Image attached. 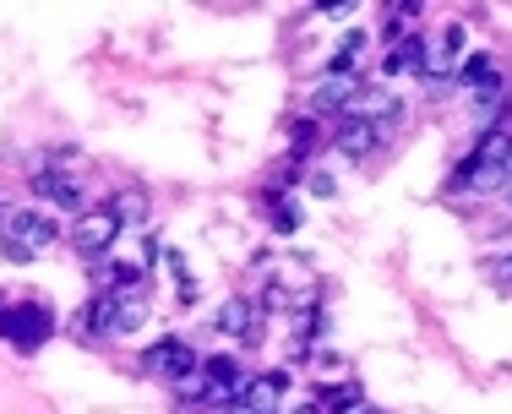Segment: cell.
Listing matches in <instances>:
<instances>
[{"label": "cell", "mask_w": 512, "mask_h": 414, "mask_svg": "<svg viewBox=\"0 0 512 414\" xmlns=\"http://www.w3.org/2000/svg\"><path fill=\"white\" fill-rule=\"evenodd\" d=\"M507 158H512V115H502L480 142H474V153L453 169V186H447V191H469V197L502 191V180H507Z\"/></svg>", "instance_id": "obj_1"}, {"label": "cell", "mask_w": 512, "mask_h": 414, "mask_svg": "<svg viewBox=\"0 0 512 414\" xmlns=\"http://www.w3.org/2000/svg\"><path fill=\"white\" fill-rule=\"evenodd\" d=\"M55 235V218H44L39 207H6V218H0V251L11 262H33L44 246H55Z\"/></svg>", "instance_id": "obj_2"}, {"label": "cell", "mask_w": 512, "mask_h": 414, "mask_svg": "<svg viewBox=\"0 0 512 414\" xmlns=\"http://www.w3.org/2000/svg\"><path fill=\"white\" fill-rule=\"evenodd\" d=\"M197 376H202V409H213V414L235 409L240 398H246V387H251V376L240 371V360H229V355L202 360Z\"/></svg>", "instance_id": "obj_3"}, {"label": "cell", "mask_w": 512, "mask_h": 414, "mask_svg": "<svg viewBox=\"0 0 512 414\" xmlns=\"http://www.w3.org/2000/svg\"><path fill=\"white\" fill-rule=\"evenodd\" d=\"M55 333V311L44 300H22V306H0V338H11L17 349H39Z\"/></svg>", "instance_id": "obj_4"}, {"label": "cell", "mask_w": 512, "mask_h": 414, "mask_svg": "<svg viewBox=\"0 0 512 414\" xmlns=\"http://www.w3.org/2000/svg\"><path fill=\"white\" fill-rule=\"evenodd\" d=\"M115 240H120V218L109 213V202L104 207H82L77 224H71V251H77V257H104Z\"/></svg>", "instance_id": "obj_5"}, {"label": "cell", "mask_w": 512, "mask_h": 414, "mask_svg": "<svg viewBox=\"0 0 512 414\" xmlns=\"http://www.w3.org/2000/svg\"><path fill=\"white\" fill-rule=\"evenodd\" d=\"M142 371L148 376H164V382H186V376H197L202 371V360H197V349L186 344V338H158V344L142 355Z\"/></svg>", "instance_id": "obj_6"}, {"label": "cell", "mask_w": 512, "mask_h": 414, "mask_svg": "<svg viewBox=\"0 0 512 414\" xmlns=\"http://www.w3.org/2000/svg\"><path fill=\"white\" fill-rule=\"evenodd\" d=\"M458 82L469 88V99L480 104V109H491V104L507 99V82H502V71H496L491 55H469V60L458 66Z\"/></svg>", "instance_id": "obj_7"}, {"label": "cell", "mask_w": 512, "mask_h": 414, "mask_svg": "<svg viewBox=\"0 0 512 414\" xmlns=\"http://www.w3.org/2000/svg\"><path fill=\"white\" fill-rule=\"evenodd\" d=\"M463 39H469V28H463V22H447V28L436 33L431 44H425V71H420V77H436V82H442L447 71H458V66H463Z\"/></svg>", "instance_id": "obj_8"}, {"label": "cell", "mask_w": 512, "mask_h": 414, "mask_svg": "<svg viewBox=\"0 0 512 414\" xmlns=\"http://www.w3.org/2000/svg\"><path fill=\"white\" fill-rule=\"evenodd\" d=\"M360 99V77L355 71H327L322 82H316V93H311V109H322V115H333V109H355Z\"/></svg>", "instance_id": "obj_9"}, {"label": "cell", "mask_w": 512, "mask_h": 414, "mask_svg": "<svg viewBox=\"0 0 512 414\" xmlns=\"http://www.w3.org/2000/svg\"><path fill=\"white\" fill-rule=\"evenodd\" d=\"M376 142H382V137H376V126H371V120H360V115H344L333 126V148L344 158H355V164L376 153Z\"/></svg>", "instance_id": "obj_10"}, {"label": "cell", "mask_w": 512, "mask_h": 414, "mask_svg": "<svg viewBox=\"0 0 512 414\" xmlns=\"http://www.w3.org/2000/svg\"><path fill=\"white\" fill-rule=\"evenodd\" d=\"M33 191H39L44 202L66 207V213H82V186H77V175H66V169H39V175H33Z\"/></svg>", "instance_id": "obj_11"}, {"label": "cell", "mask_w": 512, "mask_h": 414, "mask_svg": "<svg viewBox=\"0 0 512 414\" xmlns=\"http://www.w3.org/2000/svg\"><path fill=\"white\" fill-rule=\"evenodd\" d=\"M316 409H322V414H355V409H365L360 382H333V387H316Z\"/></svg>", "instance_id": "obj_12"}, {"label": "cell", "mask_w": 512, "mask_h": 414, "mask_svg": "<svg viewBox=\"0 0 512 414\" xmlns=\"http://www.w3.org/2000/svg\"><path fill=\"white\" fill-rule=\"evenodd\" d=\"M109 213L120 218V229H126V224H148V191H142V186H120L115 202H109Z\"/></svg>", "instance_id": "obj_13"}, {"label": "cell", "mask_w": 512, "mask_h": 414, "mask_svg": "<svg viewBox=\"0 0 512 414\" xmlns=\"http://www.w3.org/2000/svg\"><path fill=\"white\" fill-rule=\"evenodd\" d=\"M365 55V33L355 28V33H344V39H338V50H333V66L327 71H355V60Z\"/></svg>", "instance_id": "obj_14"}, {"label": "cell", "mask_w": 512, "mask_h": 414, "mask_svg": "<svg viewBox=\"0 0 512 414\" xmlns=\"http://www.w3.org/2000/svg\"><path fill=\"white\" fill-rule=\"evenodd\" d=\"M273 229H284V235H289V229H300V202L278 197V191H273Z\"/></svg>", "instance_id": "obj_15"}, {"label": "cell", "mask_w": 512, "mask_h": 414, "mask_svg": "<svg viewBox=\"0 0 512 414\" xmlns=\"http://www.w3.org/2000/svg\"><path fill=\"white\" fill-rule=\"evenodd\" d=\"M306 191L311 197H338V180L327 169H306Z\"/></svg>", "instance_id": "obj_16"}, {"label": "cell", "mask_w": 512, "mask_h": 414, "mask_svg": "<svg viewBox=\"0 0 512 414\" xmlns=\"http://www.w3.org/2000/svg\"><path fill=\"white\" fill-rule=\"evenodd\" d=\"M289 142H295V153H306L316 142V126H311V120H295V126H289Z\"/></svg>", "instance_id": "obj_17"}, {"label": "cell", "mask_w": 512, "mask_h": 414, "mask_svg": "<svg viewBox=\"0 0 512 414\" xmlns=\"http://www.w3.org/2000/svg\"><path fill=\"white\" fill-rule=\"evenodd\" d=\"M349 11H355L349 0H327V6H322V17H349Z\"/></svg>", "instance_id": "obj_18"}, {"label": "cell", "mask_w": 512, "mask_h": 414, "mask_svg": "<svg viewBox=\"0 0 512 414\" xmlns=\"http://www.w3.org/2000/svg\"><path fill=\"white\" fill-rule=\"evenodd\" d=\"M295 414H322V409H316V398H306V404H295Z\"/></svg>", "instance_id": "obj_19"}, {"label": "cell", "mask_w": 512, "mask_h": 414, "mask_svg": "<svg viewBox=\"0 0 512 414\" xmlns=\"http://www.w3.org/2000/svg\"><path fill=\"white\" fill-rule=\"evenodd\" d=\"M502 197H512V158H507V180H502Z\"/></svg>", "instance_id": "obj_20"}, {"label": "cell", "mask_w": 512, "mask_h": 414, "mask_svg": "<svg viewBox=\"0 0 512 414\" xmlns=\"http://www.w3.org/2000/svg\"><path fill=\"white\" fill-rule=\"evenodd\" d=\"M0 218H6V213H0Z\"/></svg>", "instance_id": "obj_21"}]
</instances>
